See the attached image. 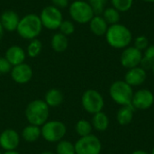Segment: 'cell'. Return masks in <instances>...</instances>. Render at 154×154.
I'll return each mask as SVG.
<instances>
[{
    "instance_id": "cell-10",
    "label": "cell",
    "mask_w": 154,
    "mask_h": 154,
    "mask_svg": "<svg viewBox=\"0 0 154 154\" xmlns=\"http://www.w3.org/2000/svg\"><path fill=\"white\" fill-rule=\"evenodd\" d=\"M143 60V51H139L134 46H128L121 53L120 63L121 65L127 69H133L141 65Z\"/></svg>"
},
{
    "instance_id": "cell-34",
    "label": "cell",
    "mask_w": 154,
    "mask_h": 154,
    "mask_svg": "<svg viewBox=\"0 0 154 154\" xmlns=\"http://www.w3.org/2000/svg\"><path fill=\"white\" fill-rule=\"evenodd\" d=\"M132 154H151V153H148L147 152L143 151V150H137V151H134V152Z\"/></svg>"
},
{
    "instance_id": "cell-9",
    "label": "cell",
    "mask_w": 154,
    "mask_h": 154,
    "mask_svg": "<svg viewBox=\"0 0 154 154\" xmlns=\"http://www.w3.org/2000/svg\"><path fill=\"white\" fill-rule=\"evenodd\" d=\"M76 154H100L102 143L99 138L94 134L79 137L74 143Z\"/></svg>"
},
{
    "instance_id": "cell-6",
    "label": "cell",
    "mask_w": 154,
    "mask_h": 154,
    "mask_svg": "<svg viewBox=\"0 0 154 154\" xmlns=\"http://www.w3.org/2000/svg\"><path fill=\"white\" fill-rule=\"evenodd\" d=\"M69 14L71 19L80 24L88 23L95 13L87 1L75 0L69 5Z\"/></svg>"
},
{
    "instance_id": "cell-12",
    "label": "cell",
    "mask_w": 154,
    "mask_h": 154,
    "mask_svg": "<svg viewBox=\"0 0 154 154\" xmlns=\"http://www.w3.org/2000/svg\"><path fill=\"white\" fill-rule=\"evenodd\" d=\"M21 136L17 131L12 128L5 129L0 134V147L5 151H16L20 144Z\"/></svg>"
},
{
    "instance_id": "cell-28",
    "label": "cell",
    "mask_w": 154,
    "mask_h": 154,
    "mask_svg": "<svg viewBox=\"0 0 154 154\" xmlns=\"http://www.w3.org/2000/svg\"><path fill=\"white\" fill-rule=\"evenodd\" d=\"M112 6L121 12H127L131 9L134 0H110Z\"/></svg>"
},
{
    "instance_id": "cell-26",
    "label": "cell",
    "mask_w": 154,
    "mask_h": 154,
    "mask_svg": "<svg viewBox=\"0 0 154 154\" xmlns=\"http://www.w3.org/2000/svg\"><path fill=\"white\" fill-rule=\"evenodd\" d=\"M56 154H76L75 145L68 140H61L57 143L56 145Z\"/></svg>"
},
{
    "instance_id": "cell-39",
    "label": "cell",
    "mask_w": 154,
    "mask_h": 154,
    "mask_svg": "<svg viewBox=\"0 0 154 154\" xmlns=\"http://www.w3.org/2000/svg\"><path fill=\"white\" fill-rule=\"evenodd\" d=\"M151 154H154V146L153 148H152V153Z\"/></svg>"
},
{
    "instance_id": "cell-8",
    "label": "cell",
    "mask_w": 154,
    "mask_h": 154,
    "mask_svg": "<svg viewBox=\"0 0 154 154\" xmlns=\"http://www.w3.org/2000/svg\"><path fill=\"white\" fill-rule=\"evenodd\" d=\"M42 27L48 30H57L59 29L61 22L63 21V16L60 9L51 5L45 6L39 15Z\"/></svg>"
},
{
    "instance_id": "cell-5",
    "label": "cell",
    "mask_w": 154,
    "mask_h": 154,
    "mask_svg": "<svg viewBox=\"0 0 154 154\" xmlns=\"http://www.w3.org/2000/svg\"><path fill=\"white\" fill-rule=\"evenodd\" d=\"M42 137L48 143H57L63 140L67 134L66 125L59 120H48L41 126Z\"/></svg>"
},
{
    "instance_id": "cell-23",
    "label": "cell",
    "mask_w": 154,
    "mask_h": 154,
    "mask_svg": "<svg viewBox=\"0 0 154 154\" xmlns=\"http://www.w3.org/2000/svg\"><path fill=\"white\" fill-rule=\"evenodd\" d=\"M154 65V44L149 45V47L143 53V60L141 62V67L145 69H152Z\"/></svg>"
},
{
    "instance_id": "cell-13",
    "label": "cell",
    "mask_w": 154,
    "mask_h": 154,
    "mask_svg": "<svg viewBox=\"0 0 154 154\" xmlns=\"http://www.w3.org/2000/svg\"><path fill=\"white\" fill-rule=\"evenodd\" d=\"M10 75L15 83L24 85L31 81L33 76V71L29 64L23 62L22 64L14 66L11 69Z\"/></svg>"
},
{
    "instance_id": "cell-30",
    "label": "cell",
    "mask_w": 154,
    "mask_h": 154,
    "mask_svg": "<svg viewBox=\"0 0 154 154\" xmlns=\"http://www.w3.org/2000/svg\"><path fill=\"white\" fill-rule=\"evenodd\" d=\"M59 29H60V32L68 36V35L72 34L75 32V25H74L73 22H71L69 20H63L61 22Z\"/></svg>"
},
{
    "instance_id": "cell-20",
    "label": "cell",
    "mask_w": 154,
    "mask_h": 154,
    "mask_svg": "<svg viewBox=\"0 0 154 154\" xmlns=\"http://www.w3.org/2000/svg\"><path fill=\"white\" fill-rule=\"evenodd\" d=\"M21 136L23 140L26 143H35L40 139V137H42L41 127L28 125L23 129Z\"/></svg>"
},
{
    "instance_id": "cell-38",
    "label": "cell",
    "mask_w": 154,
    "mask_h": 154,
    "mask_svg": "<svg viewBox=\"0 0 154 154\" xmlns=\"http://www.w3.org/2000/svg\"><path fill=\"white\" fill-rule=\"evenodd\" d=\"M144 2H147V3H154V0H143Z\"/></svg>"
},
{
    "instance_id": "cell-18",
    "label": "cell",
    "mask_w": 154,
    "mask_h": 154,
    "mask_svg": "<svg viewBox=\"0 0 154 154\" xmlns=\"http://www.w3.org/2000/svg\"><path fill=\"white\" fill-rule=\"evenodd\" d=\"M44 102L51 107H58L61 106L64 101V95L61 90L58 88H51L49 89L44 96Z\"/></svg>"
},
{
    "instance_id": "cell-2",
    "label": "cell",
    "mask_w": 154,
    "mask_h": 154,
    "mask_svg": "<svg viewBox=\"0 0 154 154\" xmlns=\"http://www.w3.org/2000/svg\"><path fill=\"white\" fill-rule=\"evenodd\" d=\"M24 116L29 125L42 126L50 117V107L43 99H34L25 107Z\"/></svg>"
},
{
    "instance_id": "cell-33",
    "label": "cell",
    "mask_w": 154,
    "mask_h": 154,
    "mask_svg": "<svg viewBox=\"0 0 154 154\" xmlns=\"http://www.w3.org/2000/svg\"><path fill=\"white\" fill-rule=\"evenodd\" d=\"M52 3V5L59 8V9H63L69 6V0H51Z\"/></svg>"
},
{
    "instance_id": "cell-15",
    "label": "cell",
    "mask_w": 154,
    "mask_h": 154,
    "mask_svg": "<svg viewBox=\"0 0 154 154\" xmlns=\"http://www.w3.org/2000/svg\"><path fill=\"white\" fill-rule=\"evenodd\" d=\"M20 17L16 12L13 10H5L0 16V23L5 31L14 32L17 29Z\"/></svg>"
},
{
    "instance_id": "cell-4",
    "label": "cell",
    "mask_w": 154,
    "mask_h": 154,
    "mask_svg": "<svg viewBox=\"0 0 154 154\" xmlns=\"http://www.w3.org/2000/svg\"><path fill=\"white\" fill-rule=\"evenodd\" d=\"M134 93L133 88L125 80H116L113 82L109 88L110 97L115 103L121 106L132 105Z\"/></svg>"
},
{
    "instance_id": "cell-27",
    "label": "cell",
    "mask_w": 154,
    "mask_h": 154,
    "mask_svg": "<svg viewBox=\"0 0 154 154\" xmlns=\"http://www.w3.org/2000/svg\"><path fill=\"white\" fill-rule=\"evenodd\" d=\"M42 50V43L39 39H33L31 40L28 46H27V51L26 54L30 58H36L37 56L40 55Z\"/></svg>"
},
{
    "instance_id": "cell-29",
    "label": "cell",
    "mask_w": 154,
    "mask_h": 154,
    "mask_svg": "<svg viewBox=\"0 0 154 154\" xmlns=\"http://www.w3.org/2000/svg\"><path fill=\"white\" fill-rule=\"evenodd\" d=\"M106 2L107 0H88V3L92 7L95 14H98V15L103 14L106 8L105 6L106 5Z\"/></svg>"
},
{
    "instance_id": "cell-32",
    "label": "cell",
    "mask_w": 154,
    "mask_h": 154,
    "mask_svg": "<svg viewBox=\"0 0 154 154\" xmlns=\"http://www.w3.org/2000/svg\"><path fill=\"white\" fill-rule=\"evenodd\" d=\"M13 66L10 64V62L4 57H0V74L5 75L11 72Z\"/></svg>"
},
{
    "instance_id": "cell-41",
    "label": "cell",
    "mask_w": 154,
    "mask_h": 154,
    "mask_svg": "<svg viewBox=\"0 0 154 154\" xmlns=\"http://www.w3.org/2000/svg\"><path fill=\"white\" fill-rule=\"evenodd\" d=\"M0 154H3V153H2V152H1V151H0Z\"/></svg>"
},
{
    "instance_id": "cell-36",
    "label": "cell",
    "mask_w": 154,
    "mask_h": 154,
    "mask_svg": "<svg viewBox=\"0 0 154 154\" xmlns=\"http://www.w3.org/2000/svg\"><path fill=\"white\" fill-rule=\"evenodd\" d=\"M3 154H20L17 151H8V152H5Z\"/></svg>"
},
{
    "instance_id": "cell-7",
    "label": "cell",
    "mask_w": 154,
    "mask_h": 154,
    "mask_svg": "<svg viewBox=\"0 0 154 154\" xmlns=\"http://www.w3.org/2000/svg\"><path fill=\"white\" fill-rule=\"evenodd\" d=\"M81 105L87 113L95 115L103 110L105 106V100L103 96L97 90L89 88L82 94Z\"/></svg>"
},
{
    "instance_id": "cell-19",
    "label": "cell",
    "mask_w": 154,
    "mask_h": 154,
    "mask_svg": "<svg viewBox=\"0 0 154 154\" xmlns=\"http://www.w3.org/2000/svg\"><path fill=\"white\" fill-rule=\"evenodd\" d=\"M134 111H135V109L132 105L121 106V108L118 109V111L116 113L117 123L122 126H125V125H129L134 119Z\"/></svg>"
},
{
    "instance_id": "cell-1",
    "label": "cell",
    "mask_w": 154,
    "mask_h": 154,
    "mask_svg": "<svg viewBox=\"0 0 154 154\" xmlns=\"http://www.w3.org/2000/svg\"><path fill=\"white\" fill-rule=\"evenodd\" d=\"M106 39L112 48L125 49L132 42L133 35L128 27L118 23L108 26Z\"/></svg>"
},
{
    "instance_id": "cell-16",
    "label": "cell",
    "mask_w": 154,
    "mask_h": 154,
    "mask_svg": "<svg viewBox=\"0 0 154 154\" xmlns=\"http://www.w3.org/2000/svg\"><path fill=\"white\" fill-rule=\"evenodd\" d=\"M5 58L14 67L24 62L26 58V52L22 47L18 45H12L6 50L5 53Z\"/></svg>"
},
{
    "instance_id": "cell-24",
    "label": "cell",
    "mask_w": 154,
    "mask_h": 154,
    "mask_svg": "<svg viewBox=\"0 0 154 154\" xmlns=\"http://www.w3.org/2000/svg\"><path fill=\"white\" fill-rule=\"evenodd\" d=\"M92 130H93V126L91 125V122L86 119H80L76 123L75 131L79 137H84L91 134Z\"/></svg>"
},
{
    "instance_id": "cell-25",
    "label": "cell",
    "mask_w": 154,
    "mask_h": 154,
    "mask_svg": "<svg viewBox=\"0 0 154 154\" xmlns=\"http://www.w3.org/2000/svg\"><path fill=\"white\" fill-rule=\"evenodd\" d=\"M102 16L109 25L118 23L119 20H120V17H121L120 16V12L118 10H116L113 6L105 8L104 12L102 14Z\"/></svg>"
},
{
    "instance_id": "cell-37",
    "label": "cell",
    "mask_w": 154,
    "mask_h": 154,
    "mask_svg": "<svg viewBox=\"0 0 154 154\" xmlns=\"http://www.w3.org/2000/svg\"><path fill=\"white\" fill-rule=\"evenodd\" d=\"M39 154H56L53 152H51V151H44V152H42L41 153Z\"/></svg>"
},
{
    "instance_id": "cell-11",
    "label": "cell",
    "mask_w": 154,
    "mask_h": 154,
    "mask_svg": "<svg viewBox=\"0 0 154 154\" xmlns=\"http://www.w3.org/2000/svg\"><path fill=\"white\" fill-rule=\"evenodd\" d=\"M153 104L154 95L151 90L147 88H142L134 93L132 106L135 110H147L151 108Z\"/></svg>"
},
{
    "instance_id": "cell-40",
    "label": "cell",
    "mask_w": 154,
    "mask_h": 154,
    "mask_svg": "<svg viewBox=\"0 0 154 154\" xmlns=\"http://www.w3.org/2000/svg\"><path fill=\"white\" fill-rule=\"evenodd\" d=\"M152 73H153V75H154V65H153V67H152Z\"/></svg>"
},
{
    "instance_id": "cell-22",
    "label": "cell",
    "mask_w": 154,
    "mask_h": 154,
    "mask_svg": "<svg viewBox=\"0 0 154 154\" xmlns=\"http://www.w3.org/2000/svg\"><path fill=\"white\" fill-rule=\"evenodd\" d=\"M51 45L54 51L56 52H64L69 46V40L66 35L62 34L61 32L55 33L51 40Z\"/></svg>"
},
{
    "instance_id": "cell-17",
    "label": "cell",
    "mask_w": 154,
    "mask_h": 154,
    "mask_svg": "<svg viewBox=\"0 0 154 154\" xmlns=\"http://www.w3.org/2000/svg\"><path fill=\"white\" fill-rule=\"evenodd\" d=\"M88 23H89L90 31L92 32V33H94L97 36L106 35L109 26L108 23L106 22V20L103 18V16L98 14H95Z\"/></svg>"
},
{
    "instance_id": "cell-35",
    "label": "cell",
    "mask_w": 154,
    "mask_h": 154,
    "mask_svg": "<svg viewBox=\"0 0 154 154\" xmlns=\"http://www.w3.org/2000/svg\"><path fill=\"white\" fill-rule=\"evenodd\" d=\"M4 32H5V30H4V28H3L1 23H0V40L2 39V37H3V35H4Z\"/></svg>"
},
{
    "instance_id": "cell-31",
    "label": "cell",
    "mask_w": 154,
    "mask_h": 154,
    "mask_svg": "<svg viewBox=\"0 0 154 154\" xmlns=\"http://www.w3.org/2000/svg\"><path fill=\"white\" fill-rule=\"evenodd\" d=\"M134 47H135L136 49H138L141 51H145L149 47V45H150L148 38L146 36H144V35H140V36L136 37L134 39Z\"/></svg>"
},
{
    "instance_id": "cell-14",
    "label": "cell",
    "mask_w": 154,
    "mask_h": 154,
    "mask_svg": "<svg viewBox=\"0 0 154 154\" xmlns=\"http://www.w3.org/2000/svg\"><path fill=\"white\" fill-rule=\"evenodd\" d=\"M147 79V72L141 66L130 69L125 75V81L133 87H139L143 85Z\"/></svg>"
},
{
    "instance_id": "cell-21",
    "label": "cell",
    "mask_w": 154,
    "mask_h": 154,
    "mask_svg": "<svg viewBox=\"0 0 154 154\" xmlns=\"http://www.w3.org/2000/svg\"><path fill=\"white\" fill-rule=\"evenodd\" d=\"M91 125L95 130L98 132H105L107 130L109 126V118L106 114L101 111L99 113L93 115Z\"/></svg>"
},
{
    "instance_id": "cell-3",
    "label": "cell",
    "mask_w": 154,
    "mask_h": 154,
    "mask_svg": "<svg viewBox=\"0 0 154 154\" xmlns=\"http://www.w3.org/2000/svg\"><path fill=\"white\" fill-rule=\"evenodd\" d=\"M42 28L39 15L35 14H28L20 18L16 32L21 38L31 41L36 39L41 34Z\"/></svg>"
}]
</instances>
